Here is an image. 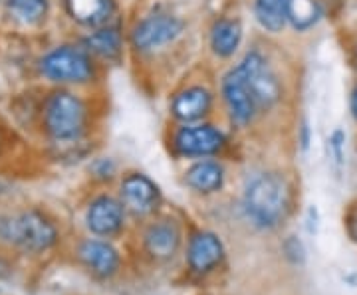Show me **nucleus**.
Returning <instances> with one entry per match:
<instances>
[{"instance_id": "1", "label": "nucleus", "mask_w": 357, "mask_h": 295, "mask_svg": "<svg viewBox=\"0 0 357 295\" xmlns=\"http://www.w3.org/2000/svg\"><path fill=\"white\" fill-rule=\"evenodd\" d=\"M40 121L50 141L74 145L88 129V103L70 90H54L40 107Z\"/></svg>"}, {"instance_id": "2", "label": "nucleus", "mask_w": 357, "mask_h": 295, "mask_svg": "<svg viewBox=\"0 0 357 295\" xmlns=\"http://www.w3.org/2000/svg\"><path fill=\"white\" fill-rule=\"evenodd\" d=\"M290 208V191L276 173H262L250 180L244 193V210L258 228L272 230L286 220Z\"/></svg>"}, {"instance_id": "3", "label": "nucleus", "mask_w": 357, "mask_h": 295, "mask_svg": "<svg viewBox=\"0 0 357 295\" xmlns=\"http://www.w3.org/2000/svg\"><path fill=\"white\" fill-rule=\"evenodd\" d=\"M40 76L58 86H82L93 77V60L84 46L62 44L48 50L38 62Z\"/></svg>"}, {"instance_id": "4", "label": "nucleus", "mask_w": 357, "mask_h": 295, "mask_svg": "<svg viewBox=\"0 0 357 295\" xmlns=\"http://www.w3.org/2000/svg\"><path fill=\"white\" fill-rule=\"evenodd\" d=\"M2 238L28 254H44L58 242V228L40 210H24L2 224Z\"/></svg>"}, {"instance_id": "5", "label": "nucleus", "mask_w": 357, "mask_h": 295, "mask_svg": "<svg viewBox=\"0 0 357 295\" xmlns=\"http://www.w3.org/2000/svg\"><path fill=\"white\" fill-rule=\"evenodd\" d=\"M183 20L171 14H151L135 24L131 32L133 46L141 51L161 48L183 32Z\"/></svg>"}, {"instance_id": "6", "label": "nucleus", "mask_w": 357, "mask_h": 295, "mask_svg": "<svg viewBox=\"0 0 357 295\" xmlns=\"http://www.w3.org/2000/svg\"><path fill=\"white\" fill-rule=\"evenodd\" d=\"M222 93H225V102H227L232 119L241 125L250 123L255 113L258 111V105H256L255 93L250 90V83H248V77L244 74L243 65L230 70L225 76Z\"/></svg>"}, {"instance_id": "7", "label": "nucleus", "mask_w": 357, "mask_h": 295, "mask_svg": "<svg viewBox=\"0 0 357 295\" xmlns=\"http://www.w3.org/2000/svg\"><path fill=\"white\" fill-rule=\"evenodd\" d=\"M173 145L183 157H208L225 147V135L213 125H187L175 133Z\"/></svg>"}, {"instance_id": "8", "label": "nucleus", "mask_w": 357, "mask_h": 295, "mask_svg": "<svg viewBox=\"0 0 357 295\" xmlns=\"http://www.w3.org/2000/svg\"><path fill=\"white\" fill-rule=\"evenodd\" d=\"M241 65H243L244 74L248 77V83H250V90L255 93L258 109L270 107L272 103H276L278 95H280V86H278L274 74L268 70L264 58L252 51L244 58Z\"/></svg>"}, {"instance_id": "9", "label": "nucleus", "mask_w": 357, "mask_h": 295, "mask_svg": "<svg viewBox=\"0 0 357 295\" xmlns=\"http://www.w3.org/2000/svg\"><path fill=\"white\" fill-rule=\"evenodd\" d=\"M159 198L161 194H159L157 184L145 175L133 173V175H128L121 182V200H123V206L133 214L143 216V214L153 212L159 205Z\"/></svg>"}, {"instance_id": "10", "label": "nucleus", "mask_w": 357, "mask_h": 295, "mask_svg": "<svg viewBox=\"0 0 357 295\" xmlns=\"http://www.w3.org/2000/svg\"><path fill=\"white\" fill-rule=\"evenodd\" d=\"M86 222L96 236H114L123 226V205L112 196H98L89 205Z\"/></svg>"}, {"instance_id": "11", "label": "nucleus", "mask_w": 357, "mask_h": 295, "mask_svg": "<svg viewBox=\"0 0 357 295\" xmlns=\"http://www.w3.org/2000/svg\"><path fill=\"white\" fill-rule=\"evenodd\" d=\"M222 256H225L222 242L213 232H197L189 242L187 262H189L191 270L197 273H206V271L215 270L222 262Z\"/></svg>"}, {"instance_id": "12", "label": "nucleus", "mask_w": 357, "mask_h": 295, "mask_svg": "<svg viewBox=\"0 0 357 295\" xmlns=\"http://www.w3.org/2000/svg\"><path fill=\"white\" fill-rule=\"evenodd\" d=\"M77 256L82 264L88 268L96 278H112L119 270V254L114 246L103 240H86L77 248Z\"/></svg>"}, {"instance_id": "13", "label": "nucleus", "mask_w": 357, "mask_h": 295, "mask_svg": "<svg viewBox=\"0 0 357 295\" xmlns=\"http://www.w3.org/2000/svg\"><path fill=\"white\" fill-rule=\"evenodd\" d=\"M178 244H181V232L169 220L157 222L145 232V248L157 260H169L175 256Z\"/></svg>"}, {"instance_id": "14", "label": "nucleus", "mask_w": 357, "mask_h": 295, "mask_svg": "<svg viewBox=\"0 0 357 295\" xmlns=\"http://www.w3.org/2000/svg\"><path fill=\"white\" fill-rule=\"evenodd\" d=\"M211 105H213L211 91L204 88H189V90L181 91L173 99V115L185 123L199 121L201 117L208 113Z\"/></svg>"}, {"instance_id": "15", "label": "nucleus", "mask_w": 357, "mask_h": 295, "mask_svg": "<svg viewBox=\"0 0 357 295\" xmlns=\"http://www.w3.org/2000/svg\"><path fill=\"white\" fill-rule=\"evenodd\" d=\"M72 18L88 28L105 26L114 13V0H66Z\"/></svg>"}, {"instance_id": "16", "label": "nucleus", "mask_w": 357, "mask_h": 295, "mask_svg": "<svg viewBox=\"0 0 357 295\" xmlns=\"http://www.w3.org/2000/svg\"><path fill=\"white\" fill-rule=\"evenodd\" d=\"M82 46L91 54L103 60H115L121 51V34L115 26H100L93 28L84 38Z\"/></svg>"}, {"instance_id": "17", "label": "nucleus", "mask_w": 357, "mask_h": 295, "mask_svg": "<svg viewBox=\"0 0 357 295\" xmlns=\"http://www.w3.org/2000/svg\"><path fill=\"white\" fill-rule=\"evenodd\" d=\"M187 184L197 193H217L222 189L225 170L217 161H199L187 170Z\"/></svg>"}, {"instance_id": "18", "label": "nucleus", "mask_w": 357, "mask_h": 295, "mask_svg": "<svg viewBox=\"0 0 357 295\" xmlns=\"http://www.w3.org/2000/svg\"><path fill=\"white\" fill-rule=\"evenodd\" d=\"M4 10L14 22L22 26H38L46 20L50 0H2Z\"/></svg>"}, {"instance_id": "19", "label": "nucleus", "mask_w": 357, "mask_h": 295, "mask_svg": "<svg viewBox=\"0 0 357 295\" xmlns=\"http://www.w3.org/2000/svg\"><path fill=\"white\" fill-rule=\"evenodd\" d=\"M241 40H243V26L238 20H218L217 24L213 26V32H211V46L217 56L220 58H229L232 56L236 48L241 46Z\"/></svg>"}, {"instance_id": "20", "label": "nucleus", "mask_w": 357, "mask_h": 295, "mask_svg": "<svg viewBox=\"0 0 357 295\" xmlns=\"http://www.w3.org/2000/svg\"><path fill=\"white\" fill-rule=\"evenodd\" d=\"M255 14L264 30L280 32L288 22V0H256Z\"/></svg>"}, {"instance_id": "21", "label": "nucleus", "mask_w": 357, "mask_h": 295, "mask_svg": "<svg viewBox=\"0 0 357 295\" xmlns=\"http://www.w3.org/2000/svg\"><path fill=\"white\" fill-rule=\"evenodd\" d=\"M321 16L316 0H288V22L296 30H310Z\"/></svg>"}, {"instance_id": "22", "label": "nucleus", "mask_w": 357, "mask_h": 295, "mask_svg": "<svg viewBox=\"0 0 357 295\" xmlns=\"http://www.w3.org/2000/svg\"><path fill=\"white\" fill-rule=\"evenodd\" d=\"M351 113H354V117H356L357 121V86L356 90L351 91Z\"/></svg>"}, {"instance_id": "23", "label": "nucleus", "mask_w": 357, "mask_h": 295, "mask_svg": "<svg viewBox=\"0 0 357 295\" xmlns=\"http://www.w3.org/2000/svg\"><path fill=\"white\" fill-rule=\"evenodd\" d=\"M0 2H2V0H0Z\"/></svg>"}]
</instances>
